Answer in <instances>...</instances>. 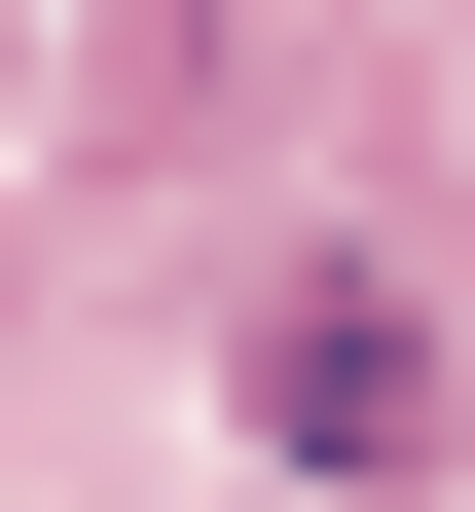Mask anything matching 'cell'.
<instances>
[{
    "label": "cell",
    "mask_w": 475,
    "mask_h": 512,
    "mask_svg": "<svg viewBox=\"0 0 475 512\" xmlns=\"http://www.w3.org/2000/svg\"><path fill=\"white\" fill-rule=\"evenodd\" d=\"M220 403H256V476H329V512H402V476L475 439V366H439V293H402V256H293V293L220 330Z\"/></svg>",
    "instance_id": "cell-1"
}]
</instances>
